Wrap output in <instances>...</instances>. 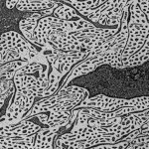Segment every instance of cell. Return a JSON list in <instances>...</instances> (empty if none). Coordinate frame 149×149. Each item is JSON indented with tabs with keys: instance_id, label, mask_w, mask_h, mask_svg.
Masks as SVG:
<instances>
[{
	"instance_id": "obj_19",
	"label": "cell",
	"mask_w": 149,
	"mask_h": 149,
	"mask_svg": "<svg viewBox=\"0 0 149 149\" xmlns=\"http://www.w3.org/2000/svg\"><path fill=\"white\" fill-rule=\"evenodd\" d=\"M137 2L139 8L142 10L144 15L149 18V0H135Z\"/></svg>"
},
{
	"instance_id": "obj_10",
	"label": "cell",
	"mask_w": 149,
	"mask_h": 149,
	"mask_svg": "<svg viewBox=\"0 0 149 149\" xmlns=\"http://www.w3.org/2000/svg\"><path fill=\"white\" fill-rule=\"evenodd\" d=\"M34 116L38 117L39 121L44 125L49 127H58L59 129H61L69 123L71 110H60V111L52 110L49 111V115L46 114V112H41Z\"/></svg>"
},
{
	"instance_id": "obj_12",
	"label": "cell",
	"mask_w": 149,
	"mask_h": 149,
	"mask_svg": "<svg viewBox=\"0 0 149 149\" xmlns=\"http://www.w3.org/2000/svg\"><path fill=\"white\" fill-rule=\"evenodd\" d=\"M36 133L29 136H0V149H33Z\"/></svg>"
},
{
	"instance_id": "obj_18",
	"label": "cell",
	"mask_w": 149,
	"mask_h": 149,
	"mask_svg": "<svg viewBox=\"0 0 149 149\" xmlns=\"http://www.w3.org/2000/svg\"><path fill=\"white\" fill-rule=\"evenodd\" d=\"M19 59H21V56L18 52L0 47V66L5 63H8V62L15 61V60Z\"/></svg>"
},
{
	"instance_id": "obj_20",
	"label": "cell",
	"mask_w": 149,
	"mask_h": 149,
	"mask_svg": "<svg viewBox=\"0 0 149 149\" xmlns=\"http://www.w3.org/2000/svg\"><path fill=\"white\" fill-rule=\"evenodd\" d=\"M19 0H6V3H5V6L7 9H13L15 8L16 4L18 3Z\"/></svg>"
},
{
	"instance_id": "obj_22",
	"label": "cell",
	"mask_w": 149,
	"mask_h": 149,
	"mask_svg": "<svg viewBox=\"0 0 149 149\" xmlns=\"http://www.w3.org/2000/svg\"><path fill=\"white\" fill-rule=\"evenodd\" d=\"M79 1H83V0H79Z\"/></svg>"
},
{
	"instance_id": "obj_17",
	"label": "cell",
	"mask_w": 149,
	"mask_h": 149,
	"mask_svg": "<svg viewBox=\"0 0 149 149\" xmlns=\"http://www.w3.org/2000/svg\"><path fill=\"white\" fill-rule=\"evenodd\" d=\"M149 148V134L138 136L129 141L126 149H148Z\"/></svg>"
},
{
	"instance_id": "obj_23",
	"label": "cell",
	"mask_w": 149,
	"mask_h": 149,
	"mask_svg": "<svg viewBox=\"0 0 149 149\" xmlns=\"http://www.w3.org/2000/svg\"><path fill=\"white\" fill-rule=\"evenodd\" d=\"M59 1H62V0H59Z\"/></svg>"
},
{
	"instance_id": "obj_1",
	"label": "cell",
	"mask_w": 149,
	"mask_h": 149,
	"mask_svg": "<svg viewBox=\"0 0 149 149\" xmlns=\"http://www.w3.org/2000/svg\"><path fill=\"white\" fill-rule=\"evenodd\" d=\"M90 97L86 88L77 86H61L54 95L48 97L41 98L39 102H34V105L26 113L23 119H29L34 115L47 111H60V110H72L80 102Z\"/></svg>"
},
{
	"instance_id": "obj_4",
	"label": "cell",
	"mask_w": 149,
	"mask_h": 149,
	"mask_svg": "<svg viewBox=\"0 0 149 149\" xmlns=\"http://www.w3.org/2000/svg\"><path fill=\"white\" fill-rule=\"evenodd\" d=\"M114 59L115 52L112 49H109V51L104 53H97V54L88 55L86 59H84L83 61L76 64V66L72 69L71 73L67 76L66 80L64 81L62 86H68L70 81H73L74 78H78V77L84 76V74H86L91 73V72H93L95 69H97L102 65H111L113 63Z\"/></svg>"
},
{
	"instance_id": "obj_8",
	"label": "cell",
	"mask_w": 149,
	"mask_h": 149,
	"mask_svg": "<svg viewBox=\"0 0 149 149\" xmlns=\"http://www.w3.org/2000/svg\"><path fill=\"white\" fill-rule=\"evenodd\" d=\"M54 9L55 8L46 9V10L38 11V12H30V14H28L25 17H23L20 20V22H19V30L21 31L22 35L26 38V40H28L35 47H38V45L36 43L34 37H33V33H34V30L36 26H37L38 21L42 17L52 15Z\"/></svg>"
},
{
	"instance_id": "obj_14",
	"label": "cell",
	"mask_w": 149,
	"mask_h": 149,
	"mask_svg": "<svg viewBox=\"0 0 149 149\" xmlns=\"http://www.w3.org/2000/svg\"><path fill=\"white\" fill-rule=\"evenodd\" d=\"M149 59V37L146 39L145 43L138 51L129 56L123 63L121 64V69L124 68H133L147 62Z\"/></svg>"
},
{
	"instance_id": "obj_11",
	"label": "cell",
	"mask_w": 149,
	"mask_h": 149,
	"mask_svg": "<svg viewBox=\"0 0 149 149\" xmlns=\"http://www.w3.org/2000/svg\"><path fill=\"white\" fill-rule=\"evenodd\" d=\"M61 2L59 0H19L15 8L21 12H38L56 8Z\"/></svg>"
},
{
	"instance_id": "obj_21",
	"label": "cell",
	"mask_w": 149,
	"mask_h": 149,
	"mask_svg": "<svg viewBox=\"0 0 149 149\" xmlns=\"http://www.w3.org/2000/svg\"><path fill=\"white\" fill-rule=\"evenodd\" d=\"M3 104H4V102H0V109H1V107H3Z\"/></svg>"
},
{
	"instance_id": "obj_2",
	"label": "cell",
	"mask_w": 149,
	"mask_h": 149,
	"mask_svg": "<svg viewBox=\"0 0 149 149\" xmlns=\"http://www.w3.org/2000/svg\"><path fill=\"white\" fill-rule=\"evenodd\" d=\"M148 31V18L139 8L137 2L133 0L128 8V35L121 55V64L143 46L146 39L149 37Z\"/></svg>"
},
{
	"instance_id": "obj_16",
	"label": "cell",
	"mask_w": 149,
	"mask_h": 149,
	"mask_svg": "<svg viewBox=\"0 0 149 149\" xmlns=\"http://www.w3.org/2000/svg\"><path fill=\"white\" fill-rule=\"evenodd\" d=\"M52 15L55 16V17L58 19L66 20V21L76 20V19L81 18L78 11H77L73 6L69 5V4H67V3H64L63 1L54 9Z\"/></svg>"
},
{
	"instance_id": "obj_13",
	"label": "cell",
	"mask_w": 149,
	"mask_h": 149,
	"mask_svg": "<svg viewBox=\"0 0 149 149\" xmlns=\"http://www.w3.org/2000/svg\"><path fill=\"white\" fill-rule=\"evenodd\" d=\"M59 130L58 127H41L40 130L36 132V137L34 141V146L33 149L38 148H54V140L57 135H59Z\"/></svg>"
},
{
	"instance_id": "obj_7",
	"label": "cell",
	"mask_w": 149,
	"mask_h": 149,
	"mask_svg": "<svg viewBox=\"0 0 149 149\" xmlns=\"http://www.w3.org/2000/svg\"><path fill=\"white\" fill-rule=\"evenodd\" d=\"M41 126L30 119H22L16 123H0V136H29L35 134Z\"/></svg>"
},
{
	"instance_id": "obj_15",
	"label": "cell",
	"mask_w": 149,
	"mask_h": 149,
	"mask_svg": "<svg viewBox=\"0 0 149 149\" xmlns=\"http://www.w3.org/2000/svg\"><path fill=\"white\" fill-rule=\"evenodd\" d=\"M28 61L24 60H15L0 66V81H11L15 77L16 72L23 66H25Z\"/></svg>"
},
{
	"instance_id": "obj_5",
	"label": "cell",
	"mask_w": 149,
	"mask_h": 149,
	"mask_svg": "<svg viewBox=\"0 0 149 149\" xmlns=\"http://www.w3.org/2000/svg\"><path fill=\"white\" fill-rule=\"evenodd\" d=\"M0 47L18 52L21 60L24 61H30L40 54V51H38L34 45L15 31H8L0 35Z\"/></svg>"
},
{
	"instance_id": "obj_9",
	"label": "cell",
	"mask_w": 149,
	"mask_h": 149,
	"mask_svg": "<svg viewBox=\"0 0 149 149\" xmlns=\"http://www.w3.org/2000/svg\"><path fill=\"white\" fill-rule=\"evenodd\" d=\"M119 27H97L93 26L86 29H80L70 32L72 37L76 40L80 39H107L118 32Z\"/></svg>"
},
{
	"instance_id": "obj_6",
	"label": "cell",
	"mask_w": 149,
	"mask_h": 149,
	"mask_svg": "<svg viewBox=\"0 0 149 149\" xmlns=\"http://www.w3.org/2000/svg\"><path fill=\"white\" fill-rule=\"evenodd\" d=\"M35 98L33 95H26L15 92L13 102L7 107L6 113L0 118V123H16L21 121L33 107Z\"/></svg>"
},
{
	"instance_id": "obj_3",
	"label": "cell",
	"mask_w": 149,
	"mask_h": 149,
	"mask_svg": "<svg viewBox=\"0 0 149 149\" xmlns=\"http://www.w3.org/2000/svg\"><path fill=\"white\" fill-rule=\"evenodd\" d=\"M148 100H149L148 97H140L131 98V100H125V98L110 97L103 95H97L95 97H88V98L84 100L74 109L93 107V109H98L114 110L123 107H136V105H148L149 107Z\"/></svg>"
}]
</instances>
